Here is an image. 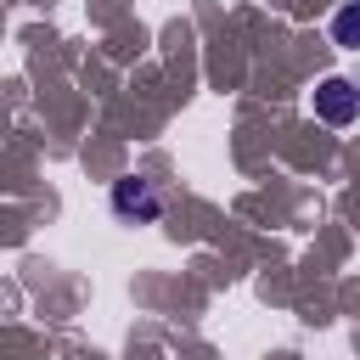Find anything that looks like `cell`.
<instances>
[{
  "mask_svg": "<svg viewBox=\"0 0 360 360\" xmlns=\"http://www.w3.org/2000/svg\"><path fill=\"white\" fill-rule=\"evenodd\" d=\"M107 202H112V214H118L124 225H152V219L163 214V191H158L146 174H124V180H112Z\"/></svg>",
  "mask_w": 360,
  "mask_h": 360,
  "instance_id": "cell-1",
  "label": "cell"
},
{
  "mask_svg": "<svg viewBox=\"0 0 360 360\" xmlns=\"http://www.w3.org/2000/svg\"><path fill=\"white\" fill-rule=\"evenodd\" d=\"M315 118H321V124H354V118H360V90H354L343 73L321 79V84H315Z\"/></svg>",
  "mask_w": 360,
  "mask_h": 360,
  "instance_id": "cell-2",
  "label": "cell"
},
{
  "mask_svg": "<svg viewBox=\"0 0 360 360\" xmlns=\"http://www.w3.org/2000/svg\"><path fill=\"white\" fill-rule=\"evenodd\" d=\"M332 39L343 51H360V0H349V6L332 11Z\"/></svg>",
  "mask_w": 360,
  "mask_h": 360,
  "instance_id": "cell-3",
  "label": "cell"
}]
</instances>
